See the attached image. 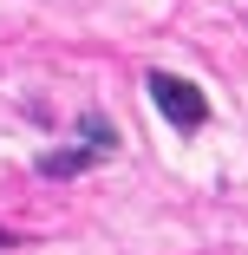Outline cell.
Wrapping results in <instances>:
<instances>
[{"instance_id": "3", "label": "cell", "mask_w": 248, "mask_h": 255, "mask_svg": "<svg viewBox=\"0 0 248 255\" xmlns=\"http://www.w3.org/2000/svg\"><path fill=\"white\" fill-rule=\"evenodd\" d=\"M7 242H13V236H7V229H0V249H7Z\"/></svg>"}, {"instance_id": "1", "label": "cell", "mask_w": 248, "mask_h": 255, "mask_svg": "<svg viewBox=\"0 0 248 255\" xmlns=\"http://www.w3.org/2000/svg\"><path fill=\"white\" fill-rule=\"evenodd\" d=\"M144 92H151V105H157L176 131H203V125H209V98L196 92L189 79H176V72H151V79H144Z\"/></svg>"}, {"instance_id": "2", "label": "cell", "mask_w": 248, "mask_h": 255, "mask_svg": "<svg viewBox=\"0 0 248 255\" xmlns=\"http://www.w3.org/2000/svg\"><path fill=\"white\" fill-rule=\"evenodd\" d=\"M91 157H98V150H46V157H39V170H46V177H79Z\"/></svg>"}]
</instances>
